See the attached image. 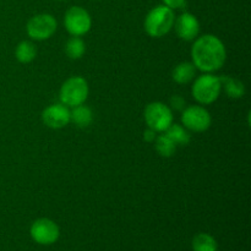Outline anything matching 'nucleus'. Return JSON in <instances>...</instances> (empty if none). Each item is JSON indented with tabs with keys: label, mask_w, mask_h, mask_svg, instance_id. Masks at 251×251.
I'll return each instance as SVG.
<instances>
[{
	"label": "nucleus",
	"mask_w": 251,
	"mask_h": 251,
	"mask_svg": "<svg viewBox=\"0 0 251 251\" xmlns=\"http://www.w3.org/2000/svg\"><path fill=\"white\" fill-rule=\"evenodd\" d=\"M42 122L50 129H63L70 123V109L63 103H55L42 112Z\"/></svg>",
	"instance_id": "obj_10"
},
{
	"label": "nucleus",
	"mask_w": 251,
	"mask_h": 251,
	"mask_svg": "<svg viewBox=\"0 0 251 251\" xmlns=\"http://www.w3.org/2000/svg\"><path fill=\"white\" fill-rule=\"evenodd\" d=\"M174 21H176L174 10L169 9L166 5H158L150 10L145 17V31L152 38H161L172 31Z\"/></svg>",
	"instance_id": "obj_2"
},
{
	"label": "nucleus",
	"mask_w": 251,
	"mask_h": 251,
	"mask_svg": "<svg viewBox=\"0 0 251 251\" xmlns=\"http://www.w3.org/2000/svg\"><path fill=\"white\" fill-rule=\"evenodd\" d=\"M154 146H156V151L158 152L159 156L166 157V158L174 156L176 151V145L166 134H162L156 137Z\"/></svg>",
	"instance_id": "obj_19"
},
{
	"label": "nucleus",
	"mask_w": 251,
	"mask_h": 251,
	"mask_svg": "<svg viewBox=\"0 0 251 251\" xmlns=\"http://www.w3.org/2000/svg\"><path fill=\"white\" fill-rule=\"evenodd\" d=\"M29 234L37 244L51 245L58 242L60 237V229L54 221L49 218H39L32 223Z\"/></svg>",
	"instance_id": "obj_9"
},
{
	"label": "nucleus",
	"mask_w": 251,
	"mask_h": 251,
	"mask_svg": "<svg viewBox=\"0 0 251 251\" xmlns=\"http://www.w3.org/2000/svg\"><path fill=\"white\" fill-rule=\"evenodd\" d=\"M164 134L178 146H186L190 142L191 136L188 129L179 124H172L168 129L164 131Z\"/></svg>",
	"instance_id": "obj_15"
},
{
	"label": "nucleus",
	"mask_w": 251,
	"mask_h": 251,
	"mask_svg": "<svg viewBox=\"0 0 251 251\" xmlns=\"http://www.w3.org/2000/svg\"><path fill=\"white\" fill-rule=\"evenodd\" d=\"M181 123L185 129L193 132H203L210 129L212 118L202 105H189L181 113Z\"/></svg>",
	"instance_id": "obj_7"
},
{
	"label": "nucleus",
	"mask_w": 251,
	"mask_h": 251,
	"mask_svg": "<svg viewBox=\"0 0 251 251\" xmlns=\"http://www.w3.org/2000/svg\"><path fill=\"white\" fill-rule=\"evenodd\" d=\"M196 77V68L193 63L183 61L179 63L172 71V78L179 85H186Z\"/></svg>",
	"instance_id": "obj_12"
},
{
	"label": "nucleus",
	"mask_w": 251,
	"mask_h": 251,
	"mask_svg": "<svg viewBox=\"0 0 251 251\" xmlns=\"http://www.w3.org/2000/svg\"><path fill=\"white\" fill-rule=\"evenodd\" d=\"M220 78L222 88L229 98L237 100V98H242L245 95V86L240 80L232 77V76H222Z\"/></svg>",
	"instance_id": "obj_14"
},
{
	"label": "nucleus",
	"mask_w": 251,
	"mask_h": 251,
	"mask_svg": "<svg viewBox=\"0 0 251 251\" xmlns=\"http://www.w3.org/2000/svg\"><path fill=\"white\" fill-rule=\"evenodd\" d=\"M64 26L71 36H85L92 27V19L87 10L81 6H73L65 12Z\"/></svg>",
	"instance_id": "obj_6"
},
{
	"label": "nucleus",
	"mask_w": 251,
	"mask_h": 251,
	"mask_svg": "<svg viewBox=\"0 0 251 251\" xmlns=\"http://www.w3.org/2000/svg\"><path fill=\"white\" fill-rule=\"evenodd\" d=\"M194 251H218L217 240L208 233H199L191 243Z\"/></svg>",
	"instance_id": "obj_16"
},
{
	"label": "nucleus",
	"mask_w": 251,
	"mask_h": 251,
	"mask_svg": "<svg viewBox=\"0 0 251 251\" xmlns=\"http://www.w3.org/2000/svg\"><path fill=\"white\" fill-rule=\"evenodd\" d=\"M146 125L156 132H164L173 124V110L162 102H152L144 112Z\"/></svg>",
	"instance_id": "obj_5"
},
{
	"label": "nucleus",
	"mask_w": 251,
	"mask_h": 251,
	"mask_svg": "<svg viewBox=\"0 0 251 251\" xmlns=\"http://www.w3.org/2000/svg\"><path fill=\"white\" fill-rule=\"evenodd\" d=\"M56 20L50 14H38L27 22L26 31L28 37L34 41L49 39L56 31Z\"/></svg>",
	"instance_id": "obj_8"
},
{
	"label": "nucleus",
	"mask_w": 251,
	"mask_h": 251,
	"mask_svg": "<svg viewBox=\"0 0 251 251\" xmlns=\"http://www.w3.org/2000/svg\"><path fill=\"white\" fill-rule=\"evenodd\" d=\"M88 93L90 88L87 81L81 76H73L61 85L59 97L64 105L68 108H74L76 105L83 104L87 100Z\"/></svg>",
	"instance_id": "obj_4"
},
{
	"label": "nucleus",
	"mask_w": 251,
	"mask_h": 251,
	"mask_svg": "<svg viewBox=\"0 0 251 251\" xmlns=\"http://www.w3.org/2000/svg\"><path fill=\"white\" fill-rule=\"evenodd\" d=\"M156 137H157V132L154 131V130H152V129H147V130H145V132H144V140L146 142H154V140H156Z\"/></svg>",
	"instance_id": "obj_22"
},
{
	"label": "nucleus",
	"mask_w": 251,
	"mask_h": 251,
	"mask_svg": "<svg viewBox=\"0 0 251 251\" xmlns=\"http://www.w3.org/2000/svg\"><path fill=\"white\" fill-rule=\"evenodd\" d=\"M58 1H63V0H58Z\"/></svg>",
	"instance_id": "obj_23"
},
{
	"label": "nucleus",
	"mask_w": 251,
	"mask_h": 251,
	"mask_svg": "<svg viewBox=\"0 0 251 251\" xmlns=\"http://www.w3.org/2000/svg\"><path fill=\"white\" fill-rule=\"evenodd\" d=\"M191 59L196 70L212 74L220 70L227 59L223 42L213 34H203L195 39L191 48Z\"/></svg>",
	"instance_id": "obj_1"
},
{
	"label": "nucleus",
	"mask_w": 251,
	"mask_h": 251,
	"mask_svg": "<svg viewBox=\"0 0 251 251\" xmlns=\"http://www.w3.org/2000/svg\"><path fill=\"white\" fill-rule=\"evenodd\" d=\"M176 36L186 42L195 41L200 33V22L196 19L195 15L190 12H183L178 19L174 21Z\"/></svg>",
	"instance_id": "obj_11"
},
{
	"label": "nucleus",
	"mask_w": 251,
	"mask_h": 251,
	"mask_svg": "<svg viewBox=\"0 0 251 251\" xmlns=\"http://www.w3.org/2000/svg\"><path fill=\"white\" fill-rule=\"evenodd\" d=\"M37 49L32 42L22 41L21 43L17 44L16 50H15V56L17 60L22 64H28L36 59Z\"/></svg>",
	"instance_id": "obj_17"
},
{
	"label": "nucleus",
	"mask_w": 251,
	"mask_h": 251,
	"mask_svg": "<svg viewBox=\"0 0 251 251\" xmlns=\"http://www.w3.org/2000/svg\"><path fill=\"white\" fill-rule=\"evenodd\" d=\"M86 51V44L81 37H71L65 44V53L73 60L82 58Z\"/></svg>",
	"instance_id": "obj_18"
},
{
	"label": "nucleus",
	"mask_w": 251,
	"mask_h": 251,
	"mask_svg": "<svg viewBox=\"0 0 251 251\" xmlns=\"http://www.w3.org/2000/svg\"><path fill=\"white\" fill-rule=\"evenodd\" d=\"M162 1H163V5L172 10L181 9L186 5V0H162Z\"/></svg>",
	"instance_id": "obj_21"
},
{
	"label": "nucleus",
	"mask_w": 251,
	"mask_h": 251,
	"mask_svg": "<svg viewBox=\"0 0 251 251\" xmlns=\"http://www.w3.org/2000/svg\"><path fill=\"white\" fill-rule=\"evenodd\" d=\"M185 100L178 95L173 96V97L171 98V100H169V108H171V109L178 110V112H183V110L185 109Z\"/></svg>",
	"instance_id": "obj_20"
},
{
	"label": "nucleus",
	"mask_w": 251,
	"mask_h": 251,
	"mask_svg": "<svg viewBox=\"0 0 251 251\" xmlns=\"http://www.w3.org/2000/svg\"><path fill=\"white\" fill-rule=\"evenodd\" d=\"M92 120L93 113L87 105H76V107L73 108V110H70V123H74L76 126L81 127V129L90 126Z\"/></svg>",
	"instance_id": "obj_13"
},
{
	"label": "nucleus",
	"mask_w": 251,
	"mask_h": 251,
	"mask_svg": "<svg viewBox=\"0 0 251 251\" xmlns=\"http://www.w3.org/2000/svg\"><path fill=\"white\" fill-rule=\"evenodd\" d=\"M221 92H222L221 78L212 74H203L196 77L191 87L193 97L201 105L212 104L218 100Z\"/></svg>",
	"instance_id": "obj_3"
}]
</instances>
